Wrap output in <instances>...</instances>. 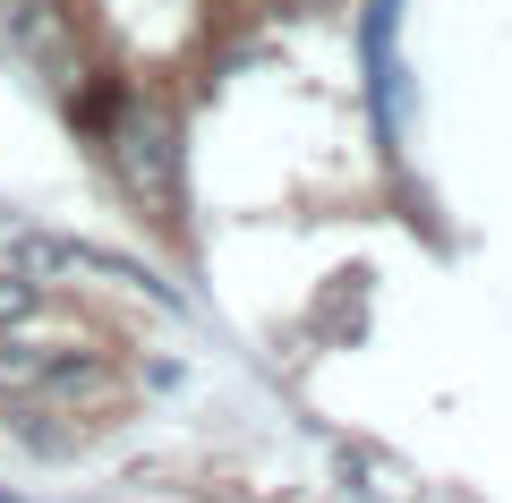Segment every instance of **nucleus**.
I'll use <instances>...</instances> for the list:
<instances>
[{"instance_id": "2", "label": "nucleus", "mask_w": 512, "mask_h": 503, "mask_svg": "<svg viewBox=\"0 0 512 503\" xmlns=\"http://www.w3.org/2000/svg\"><path fill=\"white\" fill-rule=\"evenodd\" d=\"M0 26H9V52H18L35 77H52V86H77V77H86V60H77V26H69L60 0H9Z\"/></svg>"}, {"instance_id": "1", "label": "nucleus", "mask_w": 512, "mask_h": 503, "mask_svg": "<svg viewBox=\"0 0 512 503\" xmlns=\"http://www.w3.org/2000/svg\"><path fill=\"white\" fill-rule=\"evenodd\" d=\"M111 171L154 222L180 214V128L163 103H120L111 111Z\"/></svg>"}, {"instance_id": "3", "label": "nucleus", "mask_w": 512, "mask_h": 503, "mask_svg": "<svg viewBox=\"0 0 512 503\" xmlns=\"http://www.w3.org/2000/svg\"><path fill=\"white\" fill-rule=\"evenodd\" d=\"M43 307V282H26V273H0V324H18Z\"/></svg>"}]
</instances>
